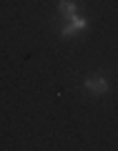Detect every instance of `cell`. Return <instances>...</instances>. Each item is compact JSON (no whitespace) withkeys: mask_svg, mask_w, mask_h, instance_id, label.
Here are the masks:
<instances>
[{"mask_svg":"<svg viewBox=\"0 0 118 151\" xmlns=\"http://www.w3.org/2000/svg\"><path fill=\"white\" fill-rule=\"evenodd\" d=\"M83 28H86V20H83V18H78V15H73V18H70V25L63 28V30H60V35L68 38V35H73L75 30H83Z\"/></svg>","mask_w":118,"mask_h":151,"instance_id":"1","label":"cell"},{"mask_svg":"<svg viewBox=\"0 0 118 151\" xmlns=\"http://www.w3.org/2000/svg\"><path fill=\"white\" fill-rule=\"evenodd\" d=\"M86 86H88V91H93V93H106V88H108L103 78H88Z\"/></svg>","mask_w":118,"mask_h":151,"instance_id":"2","label":"cell"},{"mask_svg":"<svg viewBox=\"0 0 118 151\" xmlns=\"http://www.w3.org/2000/svg\"><path fill=\"white\" fill-rule=\"evenodd\" d=\"M60 10H63L68 18H73V15H75V3H70V0H63V3H60Z\"/></svg>","mask_w":118,"mask_h":151,"instance_id":"3","label":"cell"}]
</instances>
